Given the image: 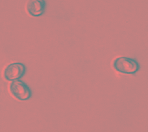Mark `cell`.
I'll return each instance as SVG.
<instances>
[{"mask_svg": "<svg viewBox=\"0 0 148 132\" xmlns=\"http://www.w3.org/2000/svg\"><path fill=\"white\" fill-rule=\"evenodd\" d=\"M114 69L121 73L134 74L139 69V65L136 60L126 57H120L113 62Z\"/></svg>", "mask_w": 148, "mask_h": 132, "instance_id": "1", "label": "cell"}, {"mask_svg": "<svg viewBox=\"0 0 148 132\" xmlns=\"http://www.w3.org/2000/svg\"><path fill=\"white\" fill-rule=\"evenodd\" d=\"M10 90L12 94L20 100H27L31 97V91L27 84L17 80L12 82Z\"/></svg>", "mask_w": 148, "mask_h": 132, "instance_id": "2", "label": "cell"}, {"mask_svg": "<svg viewBox=\"0 0 148 132\" xmlns=\"http://www.w3.org/2000/svg\"><path fill=\"white\" fill-rule=\"evenodd\" d=\"M25 65L20 63H14L9 64L5 68L4 76L8 80H14L21 78L25 74Z\"/></svg>", "mask_w": 148, "mask_h": 132, "instance_id": "3", "label": "cell"}, {"mask_svg": "<svg viewBox=\"0 0 148 132\" xmlns=\"http://www.w3.org/2000/svg\"><path fill=\"white\" fill-rule=\"evenodd\" d=\"M46 8L45 0H29L27 5V9L29 14L34 17L42 15Z\"/></svg>", "mask_w": 148, "mask_h": 132, "instance_id": "4", "label": "cell"}]
</instances>
